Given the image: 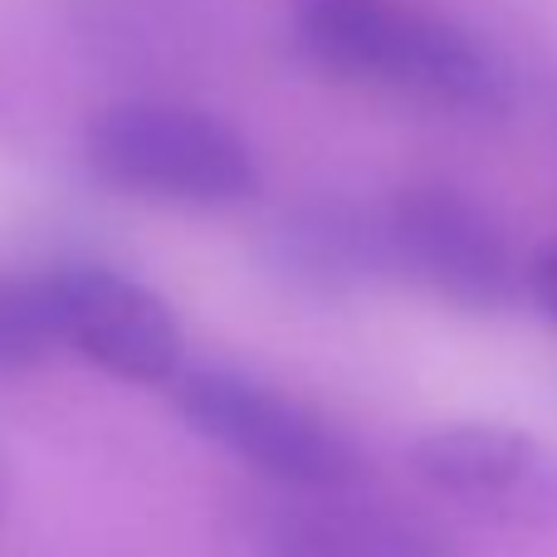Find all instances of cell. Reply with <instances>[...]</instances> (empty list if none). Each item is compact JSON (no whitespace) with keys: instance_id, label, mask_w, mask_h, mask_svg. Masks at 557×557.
Segmentation results:
<instances>
[{"instance_id":"obj_1","label":"cell","mask_w":557,"mask_h":557,"mask_svg":"<svg viewBox=\"0 0 557 557\" xmlns=\"http://www.w3.org/2000/svg\"><path fill=\"white\" fill-rule=\"evenodd\" d=\"M304 59L343 84L386 88L441 113L494 117L513 74L474 29L411 0H288Z\"/></svg>"},{"instance_id":"obj_2","label":"cell","mask_w":557,"mask_h":557,"mask_svg":"<svg viewBox=\"0 0 557 557\" xmlns=\"http://www.w3.org/2000/svg\"><path fill=\"white\" fill-rule=\"evenodd\" d=\"M84 162L103 186L172 206H240L260 191V162L225 117L191 103L133 98L94 113Z\"/></svg>"},{"instance_id":"obj_3","label":"cell","mask_w":557,"mask_h":557,"mask_svg":"<svg viewBox=\"0 0 557 557\" xmlns=\"http://www.w3.org/2000/svg\"><path fill=\"white\" fill-rule=\"evenodd\" d=\"M176 411L191 431L278 490H357L367 460L323 411L240 367L191 362L172 376Z\"/></svg>"},{"instance_id":"obj_4","label":"cell","mask_w":557,"mask_h":557,"mask_svg":"<svg viewBox=\"0 0 557 557\" xmlns=\"http://www.w3.org/2000/svg\"><path fill=\"white\" fill-rule=\"evenodd\" d=\"M386 264L465 313H504L523 274L504 225L450 182L401 186L382 206Z\"/></svg>"},{"instance_id":"obj_5","label":"cell","mask_w":557,"mask_h":557,"mask_svg":"<svg viewBox=\"0 0 557 557\" xmlns=\"http://www.w3.org/2000/svg\"><path fill=\"white\" fill-rule=\"evenodd\" d=\"M411 465L431 490L480 519L557 529V450L519 425H435L411 445Z\"/></svg>"},{"instance_id":"obj_6","label":"cell","mask_w":557,"mask_h":557,"mask_svg":"<svg viewBox=\"0 0 557 557\" xmlns=\"http://www.w3.org/2000/svg\"><path fill=\"white\" fill-rule=\"evenodd\" d=\"M64 347L117 382H172L182 372V323L176 313L137 284L133 274L108 264H64L49 270Z\"/></svg>"},{"instance_id":"obj_7","label":"cell","mask_w":557,"mask_h":557,"mask_svg":"<svg viewBox=\"0 0 557 557\" xmlns=\"http://www.w3.org/2000/svg\"><path fill=\"white\" fill-rule=\"evenodd\" d=\"M255 519V557H460L441 529L396 509L357 499L352 490H284Z\"/></svg>"},{"instance_id":"obj_8","label":"cell","mask_w":557,"mask_h":557,"mask_svg":"<svg viewBox=\"0 0 557 557\" xmlns=\"http://www.w3.org/2000/svg\"><path fill=\"white\" fill-rule=\"evenodd\" d=\"M270 264L304 294H352L367 278L392 274L382 211H357L343 201L298 206L270 235Z\"/></svg>"},{"instance_id":"obj_9","label":"cell","mask_w":557,"mask_h":557,"mask_svg":"<svg viewBox=\"0 0 557 557\" xmlns=\"http://www.w3.org/2000/svg\"><path fill=\"white\" fill-rule=\"evenodd\" d=\"M64 347L49 274H0V372H29Z\"/></svg>"},{"instance_id":"obj_10","label":"cell","mask_w":557,"mask_h":557,"mask_svg":"<svg viewBox=\"0 0 557 557\" xmlns=\"http://www.w3.org/2000/svg\"><path fill=\"white\" fill-rule=\"evenodd\" d=\"M529 294L539 298V308L557 323V240L529 264Z\"/></svg>"},{"instance_id":"obj_11","label":"cell","mask_w":557,"mask_h":557,"mask_svg":"<svg viewBox=\"0 0 557 557\" xmlns=\"http://www.w3.org/2000/svg\"><path fill=\"white\" fill-rule=\"evenodd\" d=\"M10 494H15V474H10V460H5V450H0V519H5V509H10Z\"/></svg>"}]
</instances>
